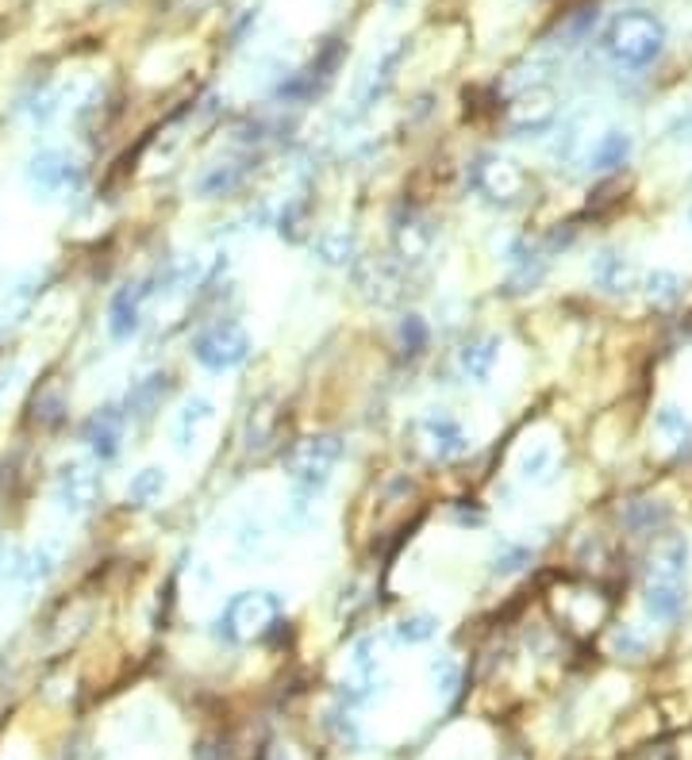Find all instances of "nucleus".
I'll list each match as a JSON object with an SVG mask.
<instances>
[{
  "label": "nucleus",
  "mask_w": 692,
  "mask_h": 760,
  "mask_svg": "<svg viewBox=\"0 0 692 760\" xmlns=\"http://www.w3.org/2000/svg\"><path fill=\"white\" fill-rule=\"evenodd\" d=\"M635 155V135L628 127H608L604 135H596V143L588 146V170L593 173H611V170H623Z\"/></svg>",
  "instance_id": "a211bd4d"
},
{
  "label": "nucleus",
  "mask_w": 692,
  "mask_h": 760,
  "mask_svg": "<svg viewBox=\"0 0 692 760\" xmlns=\"http://www.w3.org/2000/svg\"><path fill=\"white\" fill-rule=\"evenodd\" d=\"M427 339H432V331H427L424 316H404V319H400V346H404L408 354H424Z\"/></svg>",
  "instance_id": "c9c22d12"
},
{
  "label": "nucleus",
  "mask_w": 692,
  "mask_h": 760,
  "mask_svg": "<svg viewBox=\"0 0 692 760\" xmlns=\"http://www.w3.org/2000/svg\"><path fill=\"white\" fill-rule=\"evenodd\" d=\"M643 296L651 299V308L673 311L684 296V281L673 269H651V273L643 277Z\"/></svg>",
  "instance_id": "393cba45"
},
{
  "label": "nucleus",
  "mask_w": 692,
  "mask_h": 760,
  "mask_svg": "<svg viewBox=\"0 0 692 760\" xmlns=\"http://www.w3.org/2000/svg\"><path fill=\"white\" fill-rule=\"evenodd\" d=\"M581 146H585V115H573V120L562 123L558 138L550 146V158L558 166H573L581 158Z\"/></svg>",
  "instance_id": "c756f323"
},
{
  "label": "nucleus",
  "mask_w": 692,
  "mask_h": 760,
  "mask_svg": "<svg viewBox=\"0 0 692 760\" xmlns=\"http://www.w3.org/2000/svg\"><path fill=\"white\" fill-rule=\"evenodd\" d=\"M359 250H362V243L351 226H327V231H319V235L312 238V254L331 269L354 266V261H359Z\"/></svg>",
  "instance_id": "412c9836"
},
{
  "label": "nucleus",
  "mask_w": 692,
  "mask_h": 760,
  "mask_svg": "<svg viewBox=\"0 0 692 760\" xmlns=\"http://www.w3.org/2000/svg\"><path fill=\"white\" fill-rule=\"evenodd\" d=\"M155 296V284L150 281H135L123 284L120 292L108 304V334L116 342H131L138 331H143V311H147V299Z\"/></svg>",
  "instance_id": "f8f14e48"
},
{
  "label": "nucleus",
  "mask_w": 692,
  "mask_h": 760,
  "mask_svg": "<svg viewBox=\"0 0 692 760\" xmlns=\"http://www.w3.org/2000/svg\"><path fill=\"white\" fill-rule=\"evenodd\" d=\"M24 181L35 196L43 200H58V196H74L85 188V166L77 162L74 155H65V150H35L24 166Z\"/></svg>",
  "instance_id": "39448f33"
},
{
  "label": "nucleus",
  "mask_w": 692,
  "mask_h": 760,
  "mask_svg": "<svg viewBox=\"0 0 692 760\" xmlns=\"http://www.w3.org/2000/svg\"><path fill=\"white\" fill-rule=\"evenodd\" d=\"M246 170L235 162H223V166H208V173H204L201 181H196V193L204 196V200H213V196H228L235 193L239 185H243Z\"/></svg>",
  "instance_id": "cd10ccee"
},
{
  "label": "nucleus",
  "mask_w": 692,
  "mask_h": 760,
  "mask_svg": "<svg viewBox=\"0 0 692 760\" xmlns=\"http://www.w3.org/2000/svg\"><path fill=\"white\" fill-rule=\"evenodd\" d=\"M420 438H424L427 453L435 462H458L473 450V438L447 407H432V412L420 415Z\"/></svg>",
  "instance_id": "6e6552de"
},
{
  "label": "nucleus",
  "mask_w": 692,
  "mask_h": 760,
  "mask_svg": "<svg viewBox=\"0 0 692 760\" xmlns=\"http://www.w3.org/2000/svg\"><path fill=\"white\" fill-rule=\"evenodd\" d=\"M646 576L654 580H681L689 576V538L684 535H661L651 553V568Z\"/></svg>",
  "instance_id": "4be33fe9"
},
{
  "label": "nucleus",
  "mask_w": 692,
  "mask_h": 760,
  "mask_svg": "<svg viewBox=\"0 0 692 760\" xmlns=\"http://www.w3.org/2000/svg\"><path fill=\"white\" fill-rule=\"evenodd\" d=\"M281 615H286V596L281 591L246 588L235 591L220 606V615L213 618V634L220 641H228V646H251V641L266 638Z\"/></svg>",
  "instance_id": "f03ea898"
},
{
  "label": "nucleus",
  "mask_w": 692,
  "mask_h": 760,
  "mask_svg": "<svg viewBox=\"0 0 692 760\" xmlns=\"http://www.w3.org/2000/svg\"><path fill=\"white\" fill-rule=\"evenodd\" d=\"M173 392V377L170 372H150V377L135 380L128 389V396H123V419H150L155 412H162V404L170 400Z\"/></svg>",
  "instance_id": "2eb2a0df"
},
{
  "label": "nucleus",
  "mask_w": 692,
  "mask_h": 760,
  "mask_svg": "<svg viewBox=\"0 0 692 760\" xmlns=\"http://www.w3.org/2000/svg\"><path fill=\"white\" fill-rule=\"evenodd\" d=\"M515 473H520L523 485L546 488L558 477V445L554 442H527L515 457Z\"/></svg>",
  "instance_id": "aec40b11"
},
{
  "label": "nucleus",
  "mask_w": 692,
  "mask_h": 760,
  "mask_svg": "<svg viewBox=\"0 0 692 760\" xmlns=\"http://www.w3.org/2000/svg\"><path fill=\"white\" fill-rule=\"evenodd\" d=\"M166 485H170V477H166L162 465H147V469H138L135 477H131L128 485V500L138 503V507H147V503L162 500Z\"/></svg>",
  "instance_id": "c85d7f7f"
},
{
  "label": "nucleus",
  "mask_w": 692,
  "mask_h": 760,
  "mask_svg": "<svg viewBox=\"0 0 692 760\" xmlns=\"http://www.w3.org/2000/svg\"><path fill=\"white\" fill-rule=\"evenodd\" d=\"M643 606L654 623H677L684 615V606H689V591H684L681 580H654V576H646Z\"/></svg>",
  "instance_id": "6ab92c4d"
},
{
  "label": "nucleus",
  "mask_w": 692,
  "mask_h": 760,
  "mask_svg": "<svg viewBox=\"0 0 692 760\" xmlns=\"http://www.w3.org/2000/svg\"><path fill=\"white\" fill-rule=\"evenodd\" d=\"M58 568V550L54 546H35V550L24 553V573H20V580L27 584V588H35V584L50 580V573Z\"/></svg>",
  "instance_id": "473e14b6"
},
{
  "label": "nucleus",
  "mask_w": 692,
  "mask_h": 760,
  "mask_svg": "<svg viewBox=\"0 0 692 760\" xmlns=\"http://www.w3.org/2000/svg\"><path fill=\"white\" fill-rule=\"evenodd\" d=\"M654 427H658V434L669 438L673 445H689L692 442V419L677 404L658 407V415H654Z\"/></svg>",
  "instance_id": "2f4dec72"
},
{
  "label": "nucleus",
  "mask_w": 692,
  "mask_h": 760,
  "mask_svg": "<svg viewBox=\"0 0 692 760\" xmlns=\"http://www.w3.org/2000/svg\"><path fill=\"white\" fill-rule=\"evenodd\" d=\"M251 350L254 339L246 334V327L235 319H220L193 339V361L208 372H235L239 365H246Z\"/></svg>",
  "instance_id": "20e7f679"
},
{
  "label": "nucleus",
  "mask_w": 692,
  "mask_h": 760,
  "mask_svg": "<svg viewBox=\"0 0 692 760\" xmlns=\"http://www.w3.org/2000/svg\"><path fill=\"white\" fill-rule=\"evenodd\" d=\"M611 649H616V657H628V661H635V657L646 653V638L635 630V626H616L611 630Z\"/></svg>",
  "instance_id": "e433bc0d"
},
{
  "label": "nucleus",
  "mask_w": 692,
  "mask_h": 760,
  "mask_svg": "<svg viewBox=\"0 0 692 760\" xmlns=\"http://www.w3.org/2000/svg\"><path fill=\"white\" fill-rule=\"evenodd\" d=\"M465 181H470L473 193H481L497 208H512V204L523 200L527 193V173L512 162V158L500 155H481L477 162L465 170Z\"/></svg>",
  "instance_id": "423d86ee"
},
{
  "label": "nucleus",
  "mask_w": 692,
  "mask_h": 760,
  "mask_svg": "<svg viewBox=\"0 0 692 760\" xmlns=\"http://www.w3.org/2000/svg\"><path fill=\"white\" fill-rule=\"evenodd\" d=\"M505 127L520 138L546 135V131L558 127V97H554L546 85L515 93L512 105H508V112H505Z\"/></svg>",
  "instance_id": "0eeeda50"
},
{
  "label": "nucleus",
  "mask_w": 692,
  "mask_h": 760,
  "mask_svg": "<svg viewBox=\"0 0 692 760\" xmlns=\"http://www.w3.org/2000/svg\"><path fill=\"white\" fill-rule=\"evenodd\" d=\"M427 684H432L435 699H454L462 688V661L454 653H439L427 664Z\"/></svg>",
  "instance_id": "bb28decb"
},
{
  "label": "nucleus",
  "mask_w": 692,
  "mask_h": 760,
  "mask_svg": "<svg viewBox=\"0 0 692 760\" xmlns=\"http://www.w3.org/2000/svg\"><path fill=\"white\" fill-rule=\"evenodd\" d=\"M684 223H689V231H692V200H689V208H684Z\"/></svg>",
  "instance_id": "58836bf2"
},
{
  "label": "nucleus",
  "mask_w": 692,
  "mask_h": 760,
  "mask_svg": "<svg viewBox=\"0 0 692 760\" xmlns=\"http://www.w3.org/2000/svg\"><path fill=\"white\" fill-rule=\"evenodd\" d=\"M435 246V231L424 216H415V211H400L392 219V250H397V261L404 266H415V261H424Z\"/></svg>",
  "instance_id": "ddd939ff"
},
{
  "label": "nucleus",
  "mask_w": 692,
  "mask_h": 760,
  "mask_svg": "<svg viewBox=\"0 0 692 760\" xmlns=\"http://www.w3.org/2000/svg\"><path fill=\"white\" fill-rule=\"evenodd\" d=\"M123 412L120 407H100L97 415H89L82 427V442L89 445V453L97 462H116L120 453V438H123Z\"/></svg>",
  "instance_id": "4468645a"
},
{
  "label": "nucleus",
  "mask_w": 692,
  "mask_h": 760,
  "mask_svg": "<svg viewBox=\"0 0 692 760\" xmlns=\"http://www.w3.org/2000/svg\"><path fill=\"white\" fill-rule=\"evenodd\" d=\"M623 526L635 538H654L669 526V507L661 500H635L623 507Z\"/></svg>",
  "instance_id": "b1692460"
},
{
  "label": "nucleus",
  "mask_w": 692,
  "mask_h": 760,
  "mask_svg": "<svg viewBox=\"0 0 692 760\" xmlns=\"http://www.w3.org/2000/svg\"><path fill=\"white\" fill-rule=\"evenodd\" d=\"M342 453H347V442L339 434H312L296 442L286 457V477L293 492L304 495V500H316L319 492H327Z\"/></svg>",
  "instance_id": "7ed1b4c3"
},
{
  "label": "nucleus",
  "mask_w": 692,
  "mask_h": 760,
  "mask_svg": "<svg viewBox=\"0 0 692 760\" xmlns=\"http://www.w3.org/2000/svg\"><path fill=\"white\" fill-rule=\"evenodd\" d=\"M354 284L359 292L377 304V308H392L404 292V277H400V266L392 258H359L354 261Z\"/></svg>",
  "instance_id": "9d476101"
},
{
  "label": "nucleus",
  "mask_w": 692,
  "mask_h": 760,
  "mask_svg": "<svg viewBox=\"0 0 692 760\" xmlns=\"http://www.w3.org/2000/svg\"><path fill=\"white\" fill-rule=\"evenodd\" d=\"M439 615H427V611H415L397 623V641L400 646H427L432 638H439Z\"/></svg>",
  "instance_id": "7c9ffc66"
},
{
  "label": "nucleus",
  "mask_w": 692,
  "mask_h": 760,
  "mask_svg": "<svg viewBox=\"0 0 692 760\" xmlns=\"http://www.w3.org/2000/svg\"><path fill=\"white\" fill-rule=\"evenodd\" d=\"M400 4H404V0H389V9H400Z\"/></svg>",
  "instance_id": "ea45409f"
},
{
  "label": "nucleus",
  "mask_w": 692,
  "mask_h": 760,
  "mask_svg": "<svg viewBox=\"0 0 692 760\" xmlns=\"http://www.w3.org/2000/svg\"><path fill=\"white\" fill-rule=\"evenodd\" d=\"M266 538H269L266 526H262L258 518H246L235 535V550L243 553V557H262V553H266Z\"/></svg>",
  "instance_id": "72a5a7b5"
},
{
  "label": "nucleus",
  "mask_w": 692,
  "mask_h": 760,
  "mask_svg": "<svg viewBox=\"0 0 692 760\" xmlns=\"http://www.w3.org/2000/svg\"><path fill=\"white\" fill-rule=\"evenodd\" d=\"M216 422V404L213 396H189L185 404H181L178 419H173V445H178V453H193L196 442L204 438V430Z\"/></svg>",
  "instance_id": "dca6fc26"
},
{
  "label": "nucleus",
  "mask_w": 692,
  "mask_h": 760,
  "mask_svg": "<svg viewBox=\"0 0 692 760\" xmlns=\"http://www.w3.org/2000/svg\"><path fill=\"white\" fill-rule=\"evenodd\" d=\"M351 664L359 676H369V672H381V641L369 634V638H362L359 646L351 649Z\"/></svg>",
  "instance_id": "f704fd0d"
},
{
  "label": "nucleus",
  "mask_w": 692,
  "mask_h": 760,
  "mask_svg": "<svg viewBox=\"0 0 692 760\" xmlns=\"http://www.w3.org/2000/svg\"><path fill=\"white\" fill-rule=\"evenodd\" d=\"M535 561V550L527 542H515V538H497L489 550V573L493 576H515Z\"/></svg>",
  "instance_id": "a878e982"
},
{
  "label": "nucleus",
  "mask_w": 692,
  "mask_h": 760,
  "mask_svg": "<svg viewBox=\"0 0 692 760\" xmlns=\"http://www.w3.org/2000/svg\"><path fill=\"white\" fill-rule=\"evenodd\" d=\"M54 500L65 515H85L100 500V473L89 462H65L54 473Z\"/></svg>",
  "instance_id": "1a4fd4ad"
},
{
  "label": "nucleus",
  "mask_w": 692,
  "mask_h": 760,
  "mask_svg": "<svg viewBox=\"0 0 692 760\" xmlns=\"http://www.w3.org/2000/svg\"><path fill=\"white\" fill-rule=\"evenodd\" d=\"M600 50L619 65V70H651L666 50V24L654 12L631 9L619 12L600 35Z\"/></svg>",
  "instance_id": "f257e3e1"
},
{
  "label": "nucleus",
  "mask_w": 692,
  "mask_h": 760,
  "mask_svg": "<svg viewBox=\"0 0 692 760\" xmlns=\"http://www.w3.org/2000/svg\"><path fill=\"white\" fill-rule=\"evenodd\" d=\"M588 277H593L596 289H604L608 296H631L635 289H643V273H639L635 258H628L616 246H604L588 261Z\"/></svg>",
  "instance_id": "9b49d317"
},
{
  "label": "nucleus",
  "mask_w": 692,
  "mask_h": 760,
  "mask_svg": "<svg viewBox=\"0 0 692 760\" xmlns=\"http://www.w3.org/2000/svg\"><path fill=\"white\" fill-rule=\"evenodd\" d=\"M43 292V273H24L9 284L4 299H0V327H12L32 311V304L39 299Z\"/></svg>",
  "instance_id": "5701e85b"
},
{
  "label": "nucleus",
  "mask_w": 692,
  "mask_h": 760,
  "mask_svg": "<svg viewBox=\"0 0 692 760\" xmlns=\"http://www.w3.org/2000/svg\"><path fill=\"white\" fill-rule=\"evenodd\" d=\"M497 365H500V334H473L458 350V369L473 384H489Z\"/></svg>",
  "instance_id": "f3484780"
},
{
  "label": "nucleus",
  "mask_w": 692,
  "mask_h": 760,
  "mask_svg": "<svg viewBox=\"0 0 692 760\" xmlns=\"http://www.w3.org/2000/svg\"><path fill=\"white\" fill-rule=\"evenodd\" d=\"M666 135H669V143H677V146H692V108H681V112L666 123Z\"/></svg>",
  "instance_id": "4c0bfd02"
}]
</instances>
